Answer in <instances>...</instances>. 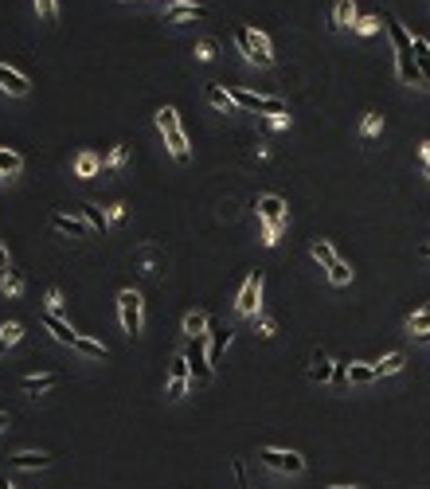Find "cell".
Listing matches in <instances>:
<instances>
[{
    "label": "cell",
    "instance_id": "obj_32",
    "mask_svg": "<svg viewBox=\"0 0 430 489\" xmlns=\"http://www.w3.org/2000/svg\"><path fill=\"white\" fill-rule=\"evenodd\" d=\"M0 290H4L8 297H16L20 290H24V274H20V270H8V274L0 278Z\"/></svg>",
    "mask_w": 430,
    "mask_h": 489
},
{
    "label": "cell",
    "instance_id": "obj_41",
    "mask_svg": "<svg viewBox=\"0 0 430 489\" xmlns=\"http://www.w3.org/2000/svg\"><path fill=\"white\" fill-rule=\"evenodd\" d=\"M231 473H235L239 489H251V485H246V470H243V462H239V458H235V462H231Z\"/></svg>",
    "mask_w": 430,
    "mask_h": 489
},
{
    "label": "cell",
    "instance_id": "obj_8",
    "mask_svg": "<svg viewBox=\"0 0 430 489\" xmlns=\"http://www.w3.org/2000/svg\"><path fill=\"white\" fill-rule=\"evenodd\" d=\"M258 305H262V270H251L243 290H239V297H235V310L243 313V317H258Z\"/></svg>",
    "mask_w": 430,
    "mask_h": 489
},
{
    "label": "cell",
    "instance_id": "obj_46",
    "mask_svg": "<svg viewBox=\"0 0 430 489\" xmlns=\"http://www.w3.org/2000/svg\"><path fill=\"white\" fill-rule=\"evenodd\" d=\"M4 430H8V415L0 411V435H4Z\"/></svg>",
    "mask_w": 430,
    "mask_h": 489
},
{
    "label": "cell",
    "instance_id": "obj_36",
    "mask_svg": "<svg viewBox=\"0 0 430 489\" xmlns=\"http://www.w3.org/2000/svg\"><path fill=\"white\" fill-rule=\"evenodd\" d=\"M254 329H258V337H274V333H278V325H274V317H254Z\"/></svg>",
    "mask_w": 430,
    "mask_h": 489
},
{
    "label": "cell",
    "instance_id": "obj_1",
    "mask_svg": "<svg viewBox=\"0 0 430 489\" xmlns=\"http://www.w3.org/2000/svg\"><path fill=\"white\" fill-rule=\"evenodd\" d=\"M383 28H388L391 43H395V67H399V78H403V83H422V71H419V63H414V35L395 20V12H383Z\"/></svg>",
    "mask_w": 430,
    "mask_h": 489
},
{
    "label": "cell",
    "instance_id": "obj_2",
    "mask_svg": "<svg viewBox=\"0 0 430 489\" xmlns=\"http://www.w3.org/2000/svg\"><path fill=\"white\" fill-rule=\"evenodd\" d=\"M157 126H160V134H165V145H169L172 160H177V165H188L192 153H188V137H184V126H180V114L172 110V106H160Z\"/></svg>",
    "mask_w": 430,
    "mask_h": 489
},
{
    "label": "cell",
    "instance_id": "obj_14",
    "mask_svg": "<svg viewBox=\"0 0 430 489\" xmlns=\"http://www.w3.org/2000/svg\"><path fill=\"white\" fill-rule=\"evenodd\" d=\"M0 90L12 94V98H24V94L32 90V83H28L16 67H4V63H0Z\"/></svg>",
    "mask_w": 430,
    "mask_h": 489
},
{
    "label": "cell",
    "instance_id": "obj_43",
    "mask_svg": "<svg viewBox=\"0 0 430 489\" xmlns=\"http://www.w3.org/2000/svg\"><path fill=\"white\" fill-rule=\"evenodd\" d=\"M8 251H4V243H0V278H4V274H8Z\"/></svg>",
    "mask_w": 430,
    "mask_h": 489
},
{
    "label": "cell",
    "instance_id": "obj_10",
    "mask_svg": "<svg viewBox=\"0 0 430 489\" xmlns=\"http://www.w3.org/2000/svg\"><path fill=\"white\" fill-rule=\"evenodd\" d=\"M254 211H258L262 223H278V228L289 223V211H286V200H282V196H258V200H254Z\"/></svg>",
    "mask_w": 430,
    "mask_h": 489
},
{
    "label": "cell",
    "instance_id": "obj_48",
    "mask_svg": "<svg viewBox=\"0 0 430 489\" xmlns=\"http://www.w3.org/2000/svg\"><path fill=\"white\" fill-rule=\"evenodd\" d=\"M419 254H422V259H430V243H426V247H419Z\"/></svg>",
    "mask_w": 430,
    "mask_h": 489
},
{
    "label": "cell",
    "instance_id": "obj_23",
    "mask_svg": "<svg viewBox=\"0 0 430 489\" xmlns=\"http://www.w3.org/2000/svg\"><path fill=\"white\" fill-rule=\"evenodd\" d=\"M309 254H313V259H317L325 270H329L333 262H337V251H333V243H329V239H313V243H309Z\"/></svg>",
    "mask_w": 430,
    "mask_h": 489
},
{
    "label": "cell",
    "instance_id": "obj_47",
    "mask_svg": "<svg viewBox=\"0 0 430 489\" xmlns=\"http://www.w3.org/2000/svg\"><path fill=\"white\" fill-rule=\"evenodd\" d=\"M0 489H16V485H12V481H8V478H0Z\"/></svg>",
    "mask_w": 430,
    "mask_h": 489
},
{
    "label": "cell",
    "instance_id": "obj_42",
    "mask_svg": "<svg viewBox=\"0 0 430 489\" xmlns=\"http://www.w3.org/2000/svg\"><path fill=\"white\" fill-rule=\"evenodd\" d=\"M333 379H337V384H348V364H345V360H337V372H333Z\"/></svg>",
    "mask_w": 430,
    "mask_h": 489
},
{
    "label": "cell",
    "instance_id": "obj_19",
    "mask_svg": "<svg viewBox=\"0 0 430 489\" xmlns=\"http://www.w3.org/2000/svg\"><path fill=\"white\" fill-rule=\"evenodd\" d=\"M8 466H12V470H47L51 458L43 454V450H24V454H12Z\"/></svg>",
    "mask_w": 430,
    "mask_h": 489
},
{
    "label": "cell",
    "instance_id": "obj_6",
    "mask_svg": "<svg viewBox=\"0 0 430 489\" xmlns=\"http://www.w3.org/2000/svg\"><path fill=\"white\" fill-rule=\"evenodd\" d=\"M118 313H121V329H126V337H137L145 325V302L137 290H121L118 294Z\"/></svg>",
    "mask_w": 430,
    "mask_h": 489
},
{
    "label": "cell",
    "instance_id": "obj_45",
    "mask_svg": "<svg viewBox=\"0 0 430 489\" xmlns=\"http://www.w3.org/2000/svg\"><path fill=\"white\" fill-rule=\"evenodd\" d=\"M419 153H422V160L430 165V141H422V149H419Z\"/></svg>",
    "mask_w": 430,
    "mask_h": 489
},
{
    "label": "cell",
    "instance_id": "obj_27",
    "mask_svg": "<svg viewBox=\"0 0 430 489\" xmlns=\"http://www.w3.org/2000/svg\"><path fill=\"white\" fill-rule=\"evenodd\" d=\"M403 364H407V356H403V353H388L380 364H376V376H395V372L403 368Z\"/></svg>",
    "mask_w": 430,
    "mask_h": 489
},
{
    "label": "cell",
    "instance_id": "obj_4",
    "mask_svg": "<svg viewBox=\"0 0 430 489\" xmlns=\"http://www.w3.org/2000/svg\"><path fill=\"white\" fill-rule=\"evenodd\" d=\"M235 102H239V110H246V114H266V118H286L289 114V106L282 98H270V94H254V90H246V86H235Z\"/></svg>",
    "mask_w": 430,
    "mask_h": 489
},
{
    "label": "cell",
    "instance_id": "obj_35",
    "mask_svg": "<svg viewBox=\"0 0 430 489\" xmlns=\"http://www.w3.org/2000/svg\"><path fill=\"white\" fill-rule=\"evenodd\" d=\"M215 51H220V43H215V40H200V43H196V59H215Z\"/></svg>",
    "mask_w": 430,
    "mask_h": 489
},
{
    "label": "cell",
    "instance_id": "obj_3",
    "mask_svg": "<svg viewBox=\"0 0 430 489\" xmlns=\"http://www.w3.org/2000/svg\"><path fill=\"white\" fill-rule=\"evenodd\" d=\"M235 43H239V51H243V59L251 63V67H270V63H274L270 40H266L258 28L239 24V28H235Z\"/></svg>",
    "mask_w": 430,
    "mask_h": 489
},
{
    "label": "cell",
    "instance_id": "obj_12",
    "mask_svg": "<svg viewBox=\"0 0 430 489\" xmlns=\"http://www.w3.org/2000/svg\"><path fill=\"white\" fill-rule=\"evenodd\" d=\"M51 228L55 231H63V235H71V239H90V223H83V220H75V216H67V211H55L51 216Z\"/></svg>",
    "mask_w": 430,
    "mask_h": 489
},
{
    "label": "cell",
    "instance_id": "obj_49",
    "mask_svg": "<svg viewBox=\"0 0 430 489\" xmlns=\"http://www.w3.org/2000/svg\"><path fill=\"white\" fill-rule=\"evenodd\" d=\"M333 489H356V485H333Z\"/></svg>",
    "mask_w": 430,
    "mask_h": 489
},
{
    "label": "cell",
    "instance_id": "obj_44",
    "mask_svg": "<svg viewBox=\"0 0 430 489\" xmlns=\"http://www.w3.org/2000/svg\"><path fill=\"white\" fill-rule=\"evenodd\" d=\"M106 216H110V223H114V220H121V216H126V204H114V208L106 211Z\"/></svg>",
    "mask_w": 430,
    "mask_h": 489
},
{
    "label": "cell",
    "instance_id": "obj_28",
    "mask_svg": "<svg viewBox=\"0 0 430 489\" xmlns=\"http://www.w3.org/2000/svg\"><path fill=\"white\" fill-rule=\"evenodd\" d=\"M376 379V364H348V384H371Z\"/></svg>",
    "mask_w": 430,
    "mask_h": 489
},
{
    "label": "cell",
    "instance_id": "obj_39",
    "mask_svg": "<svg viewBox=\"0 0 430 489\" xmlns=\"http://www.w3.org/2000/svg\"><path fill=\"white\" fill-rule=\"evenodd\" d=\"M126 157H129V149H126V145H114V153H110V165H106V172H110V169H118V165H126Z\"/></svg>",
    "mask_w": 430,
    "mask_h": 489
},
{
    "label": "cell",
    "instance_id": "obj_33",
    "mask_svg": "<svg viewBox=\"0 0 430 489\" xmlns=\"http://www.w3.org/2000/svg\"><path fill=\"white\" fill-rule=\"evenodd\" d=\"M35 12H40V20L55 24V16H59V0H35Z\"/></svg>",
    "mask_w": 430,
    "mask_h": 489
},
{
    "label": "cell",
    "instance_id": "obj_7",
    "mask_svg": "<svg viewBox=\"0 0 430 489\" xmlns=\"http://www.w3.org/2000/svg\"><path fill=\"white\" fill-rule=\"evenodd\" d=\"M262 466L274 473H301L305 470V458L297 454V450H278V447H262L258 450Z\"/></svg>",
    "mask_w": 430,
    "mask_h": 489
},
{
    "label": "cell",
    "instance_id": "obj_29",
    "mask_svg": "<svg viewBox=\"0 0 430 489\" xmlns=\"http://www.w3.org/2000/svg\"><path fill=\"white\" fill-rule=\"evenodd\" d=\"M329 282H333V286H348V282H352V266H348L345 259H337L329 266Z\"/></svg>",
    "mask_w": 430,
    "mask_h": 489
},
{
    "label": "cell",
    "instance_id": "obj_24",
    "mask_svg": "<svg viewBox=\"0 0 430 489\" xmlns=\"http://www.w3.org/2000/svg\"><path fill=\"white\" fill-rule=\"evenodd\" d=\"M78 211L86 216V223H90L94 231H106V228H110V216H106L98 204H78Z\"/></svg>",
    "mask_w": 430,
    "mask_h": 489
},
{
    "label": "cell",
    "instance_id": "obj_9",
    "mask_svg": "<svg viewBox=\"0 0 430 489\" xmlns=\"http://www.w3.org/2000/svg\"><path fill=\"white\" fill-rule=\"evenodd\" d=\"M188 388H196V384H192L188 356L180 353V356H172V364H169V388H165V396H169V399H180V396H188Z\"/></svg>",
    "mask_w": 430,
    "mask_h": 489
},
{
    "label": "cell",
    "instance_id": "obj_11",
    "mask_svg": "<svg viewBox=\"0 0 430 489\" xmlns=\"http://www.w3.org/2000/svg\"><path fill=\"white\" fill-rule=\"evenodd\" d=\"M333 372H337V360H329L325 348H313V353H309V379H313V384H329Z\"/></svg>",
    "mask_w": 430,
    "mask_h": 489
},
{
    "label": "cell",
    "instance_id": "obj_21",
    "mask_svg": "<svg viewBox=\"0 0 430 489\" xmlns=\"http://www.w3.org/2000/svg\"><path fill=\"white\" fill-rule=\"evenodd\" d=\"M208 329H211V317L203 310H192L184 317V333H188V341H196V337H208Z\"/></svg>",
    "mask_w": 430,
    "mask_h": 489
},
{
    "label": "cell",
    "instance_id": "obj_16",
    "mask_svg": "<svg viewBox=\"0 0 430 489\" xmlns=\"http://www.w3.org/2000/svg\"><path fill=\"white\" fill-rule=\"evenodd\" d=\"M203 98L215 106V110H223V114H235L239 110V102H235V94L227 90V86H220V83H208V90H203Z\"/></svg>",
    "mask_w": 430,
    "mask_h": 489
},
{
    "label": "cell",
    "instance_id": "obj_30",
    "mask_svg": "<svg viewBox=\"0 0 430 489\" xmlns=\"http://www.w3.org/2000/svg\"><path fill=\"white\" fill-rule=\"evenodd\" d=\"M20 337H24V329H20L16 321H4V325H0V353H4V348H12Z\"/></svg>",
    "mask_w": 430,
    "mask_h": 489
},
{
    "label": "cell",
    "instance_id": "obj_34",
    "mask_svg": "<svg viewBox=\"0 0 430 489\" xmlns=\"http://www.w3.org/2000/svg\"><path fill=\"white\" fill-rule=\"evenodd\" d=\"M380 24H383V16H360V20H356V32L371 35V32H380Z\"/></svg>",
    "mask_w": 430,
    "mask_h": 489
},
{
    "label": "cell",
    "instance_id": "obj_26",
    "mask_svg": "<svg viewBox=\"0 0 430 489\" xmlns=\"http://www.w3.org/2000/svg\"><path fill=\"white\" fill-rule=\"evenodd\" d=\"M407 329H411L414 337H426L430 333V305H422V310H414L411 317H407Z\"/></svg>",
    "mask_w": 430,
    "mask_h": 489
},
{
    "label": "cell",
    "instance_id": "obj_17",
    "mask_svg": "<svg viewBox=\"0 0 430 489\" xmlns=\"http://www.w3.org/2000/svg\"><path fill=\"white\" fill-rule=\"evenodd\" d=\"M231 341H235V333H231V329H223V325H211V329H208V356H211V364L227 353Z\"/></svg>",
    "mask_w": 430,
    "mask_h": 489
},
{
    "label": "cell",
    "instance_id": "obj_18",
    "mask_svg": "<svg viewBox=\"0 0 430 489\" xmlns=\"http://www.w3.org/2000/svg\"><path fill=\"white\" fill-rule=\"evenodd\" d=\"M208 16V8H203V4H172L169 12H165V24H188V20H203Z\"/></svg>",
    "mask_w": 430,
    "mask_h": 489
},
{
    "label": "cell",
    "instance_id": "obj_31",
    "mask_svg": "<svg viewBox=\"0 0 430 489\" xmlns=\"http://www.w3.org/2000/svg\"><path fill=\"white\" fill-rule=\"evenodd\" d=\"M75 172H78V177H94V172H98V157H94V153H78V157H75Z\"/></svg>",
    "mask_w": 430,
    "mask_h": 489
},
{
    "label": "cell",
    "instance_id": "obj_20",
    "mask_svg": "<svg viewBox=\"0 0 430 489\" xmlns=\"http://www.w3.org/2000/svg\"><path fill=\"white\" fill-rule=\"evenodd\" d=\"M356 4L352 0H337V8H333V20H329V28L337 32V28H356Z\"/></svg>",
    "mask_w": 430,
    "mask_h": 489
},
{
    "label": "cell",
    "instance_id": "obj_25",
    "mask_svg": "<svg viewBox=\"0 0 430 489\" xmlns=\"http://www.w3.org/2000/svg\"><path fill=\"white\" fill-rule=\"evenodd\" d=\"M24 169V157L16 149H0V177H16Z\"/></svg>",
    "mask_w": 430,
    "mask_h": 489
},
{
    "label": "cell",
    "instance_id": "obj_13",
    "mask_svg": "<svg viewBox=\"0 0 430 489\" xmlns=\"http://www.w3.org/2000/svg\"><path fill=\"white\" fill-rule=\"evenodd\" d=\"M43 325H47V333L59 341V345H71V348H75L78 333L71 329V321H67V317H59V313H43Z\"/></svg>",
    "mask_w": 430,
    "mask_h": 489
},
{
    "label": "cell",
    "instance_id": "obj_50",
    "mask_svg": "<svg viewBox=\"0 0 430 489\" xmlns=\"http://www.w3.org/2000/svg\"><path fill=\"white\" fill-rule=\"evenodd\" d=\"M426 177H430V165H426Z\"/></svg>",
    "mask_w": 430,
    "mask_h": 489
},
{
    "label": "cell",
    "instance_id": "obj_22",
    "mask_svg": "<svg viewBox=\"0 0 430 489\" xmlns=\"http://www.w3.org/2000/svg\"><path fill=\"white\" fill-rule=\"evenodd\" d=\"M75 353H78V356H86V360H106V356H110V348L102 345V341L78 337V341H75Z\"/></svg>",
    "mask_w": 430,
    "mask_h": 489
},
{
    "label": "cell",
    "instance_id": "obj_37",
    "mask_svg": "<svg viewBox=\"0 0 430 489\" xmlns=\"http://www.w3.org/2000/svg\"><path fill=\"white\" fill-rule=\"evenodd\" d=\"M380 129H383V118H380V114H368V118H364V126H360V134L371 137V134H380Z\"/></svg>",
    "mask_w": 430,
    "mask_h": 489
},
{
    "label": "cell",
    "instance_id": "obj_5",
    "mask_svg": "<svg viewBox=\"0 0 430 489\" xmlns=\"http://www.w3.org/2000/svg\"><path fill=\"white\" fill-rule=\"evenodd\" d=\"M184 356H188V368H192V384H211V376H215V364H211V356H208V337H196V341H188V348H184Z\"/></svg>",
    "mask_w": 430,
    "mask_h": 489
},
{
    "label": "cell",
    "instance_id": "obj_40",
    "mask_svg": "<svg viewBox=\"0 0 430 489\" xmlns=\"http://www.w3.org/2000/svg\"><path fill=\"white\" fill-rule=\"evenodd\" d=\"M278 235H282V228H278V223H266V228H262V243H266V247H274V243H278Z\"/></svg>",
    "mask_w": 430,
    "mask_h": 489
},
{
    "label": "cell",
    "instance_id": "obj_15",
    "mask_svg": "<svg viewBox=\"0 0 430 489\" xmlns=\"http://www.w3.org/2000/svg\"><path fill=\"white\" fill-rule=\"evenodd\" d=\"M63 384L59 372H47V376H24L20 379V388L28 391V396H43V391H55Z\"/></svg>",
    "mask_w": 430,
    "mask_h": 489
},
{
    "label": "cell",
    "instance_id": "obj_38",
    "mask_svg": "<svg viewBox=\"0 0 430 489\" xmlns=\"http://www.w3.org/2000/svg\"><path fill=\"white\" fill-rule=\"evenodd\" d=\"M47 313H59V317H63V294L55 286L47 290Z\"/></svg>",
    "mask_w": 430,
    "mask_h": 489
}]
</instances>
